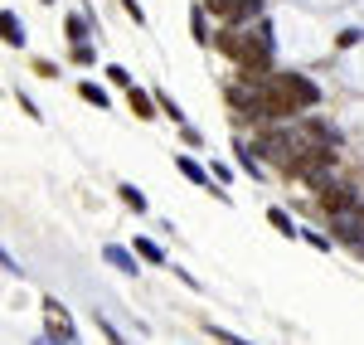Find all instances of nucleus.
Wrapping results in <instances>:
<instances>
[{"mask_svg":"<svg viewBox=\"0 0 364 345\" xmlns=\"http://www.w3.org/2000/svg\"><path fill=\"white\" fill-rule=\"evenodd\" d=\"M190 34H195V44H209L214 34H209V25H204V5H195L190 10Z\"/></svg>","mask_w":364,"mask_h":345,"instance_id":"obj_6","label":"nucleus"},{"mask_svg":"<svg viewBox=\"0 0 364 345\" xmlns=\"http://www.w3.org/2000/svg\"><path fill=\"white\" fill-rule=\"evenodd\" d=\"M296 151H301V137H296V132H287V127H282V132H267V137L257 142V156H262V161H272V166H287Z\"/></svg>","mask_w":364,"mask_h":345,"instance_id":"obj_3","label":"nucleus"},{"mask_svg":"<svg viewBox=\"0 0 364 345\" xmlns=\"http://www.w3.org/2000/svg\"><path fill=\"white\" fill-rule=\"evenodd\" d=\"M267 224L277 233H296V224H291V214H282V209H267Z\"/></svg>","mask_w":364,"mask_h":345,"instance_id":"obj_8","label":"nucleus"},{"mask_svg":"<svg viewBox=\"0 0 364 345\" xmlns=\"http://www.w3.org/2000/svg\"><path fill=\"white\" fill-rule=\"evenodd\" d=\"M49 341H73V326H68V321H58L54 331H49Z\"/></svg>","mask_w":364,"mask_h":345,"instance_id":"obj_16","label":"nucleus"},{"mask_svg":"<svg viewBox=\"0 0 364 345\" xmlns=\"http://www.w3.org/2000/svg\"><path fill=\"white\" fill-rule=\"evenodd\" d=\"M156 97H161V107H166V117H170V122H185V112H180V102H175L170 92H156Z\"/></svg>","mask_w":364,"mask_h":345,"instance_id":"obj_11","label":"nucleus"},{"mask_svg":"<svg viewBox=\"0 0 364 345\" xmlns=\"http://www.w3.org/2000/svg\"><path fill=\"white\" fill-rule=\"evenodd\" d=\"M107 78H112L117 87H132V73H127V68H107Z\"/></svg>","mask_w":364,"mask_h":345,"instance_id":"obj_17","label":"nucleus"},{"mask_svg":"<svg viewBox=\"0 0 364 345\" xmlns=\"http://www.w3.org/2000/svg\"><path fill=\"white\" fill-rule=\"evenodd\" d=\"M180 171L190 175L195 185H209V180H204V166H199V161H190V156H180Z\"/></svg>","mask_w":364,"mask_h":345,"instance_id":"obj_9","label":"nucleus"},{"mask_svg":"<svg viewBox=\"0 0 364 345\" xmlns=\"http://www.w3.org/2000/svg\"><path fill=\"white\" fill-rule=\"evenodd\" d=\"M277 78H282V87L296 97V107H301V112H311V107L321 102V87L311 83V78H301V73H277Z\"/></svg>","mask_w":364,"mask_h":345,"instance_id":"obj_4","label":"nucleus"},{"mask_svg":"<svg viewBox=\"0 0 364 345\" xmlns=\"http://www.w3.org/2000/svg\"><path fill=\"white\" fill-rule=\"evenodd\" d=\"M63 25H68V39H73V44H78V39H83V34H87L83 15H68V20H63Z\"/></svg>","mask_w":364,"mask_h":345,"instance_id":"obj_12","label":"nucleus"},{"mask_svg":"<svg viewBox=\"0 0 364 345\" xmlns=\"http://www.w3.org/2000/svg\"><path fill=\"white\" fill-rule=\"evenodd\" d=\"M132 248H136V253H141V258H146V262H166V248H161L156 238H136Z\"/></svg>","mask_w":364,"mask_h":345,"instance_id":"obj_7","label":"nucleus"},{"mask_svg":"<svg viewBox=\"0 0 364 345\" xmlns=\"http://www.w3.org/2000/svg\"><path fill=\"white\" fill-rule=\"evenodd\" d=\"M0 39H5V44H10V49H20V44H25V29H20V20H15V15H10V10H5V15H0Z\"/></svg>","mask_w":364,"mask_h":345,"instance_id":"obj_5","label":"nucleus"},{"mask_svg":"<svg viewBox=\"0 0 364 345\" xmlns=\"http://www.w3.org/2000/svg\"><path fill=\"white\" fill-rule=\"evenodd\" d=\"M122 5H127V15H132V20H136V25H146V10H141L136 0H122Z\"/></svg>","mask_w":364,"mask_h":345,"instance_id":"obj_18","label":"nucleus"},{"mask_svg":"<svg viewBox=\"0 0 364 345\" xmlns=\"http://www.w3.org/2000/svg\"><path fill=\"white\" fill-rule=\"evenodd\" d=\"M107 262H112V267H127V272H132V267H136V262L127 258V248H107Z\"/></svg>","mask_w":364,"mask_h":345,"instance_id":"obj_14","label":"nucleus"},{"mask_svg":"<svg viewBox=\"0 0 364 345\" xmlns=\"http://www.w3.org/2000/svg\"><path fill=\"white\" fill-rule=\"evenodd\" d=\"M83 97L92 102V107H112V102H107V92H102L97 83H83Z\"/></svg>","mask_w":364,"mask_h":345,"instance_id":"obj_10","label":"nucleus"},{"mask_svg":"<svg viewBox=\"0 0 364 345\" xmlns=\"http://www.w3.org/2000/svg\"><path fill=\"white\" fill-rule=\"evenodd\" d=\"M301 238H306L311 248H321V253H326V248H331V238H326V233H316V229H306V233H301Z\"/></svg>","mask_w":364,"mask_h":345,"instance_id":"obj_15","label":"nucleus"},{"mask_svg":"<svg viewBox=\"0 0 364 345\" xmlns=\"http://www.w3.org/2000/svg\"><path fill=\"white\" fill-rule=\"evenodd\" d=\"M219 49H224L248 78H262V73L272 68V25H267V20L233 25L228 34H219Z\"/></svg>","mask_w":364,"mask_h":345,"instance_id":"obj_1","label":"nucleus"},{"mask_svg":"<svg viewBox=\"0 0 364 345\" xmlns=\"http://www.w3.org/2000/svg\"><path fill=\"white\" fill-rule=\"evenodd\" d=\"M122 200L132 204V209H146V195H141L136 185H122Z\"/></svg>","mask_w":364,"mask_h":345,"instance_id":"obj_13","label":"nucleus"},{"mask_svg":"<svg viewBox=\"0 0 364 345\" xmlns=\"http://www.w3.org/2000/svg\"><path fill=\"white\" fill-rule=\"evenodd\" d=\"M355 214H360V219H364V200H360V209H355Z\"/></svg>","mask_w":364,"mask_h":345,"instance_id":"obj_19","label":"nucleus"},{"mask_svg":"<svg viewBox=\"0 0 364 345\" xmlns=\"http://www.w3.org/2000/svg\"><path fill=\"white\" fill-rule=\"evenodd\" d=\"M316 200H321V209L336 219V214H355V209H360V190L345 185V180H326V185L316 190Z\"/></svg>","mask_w":364,"mask_h":345,"instance_id":"obj_2","label":"nucleus"}]
</instances>
